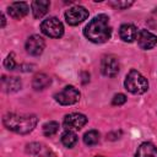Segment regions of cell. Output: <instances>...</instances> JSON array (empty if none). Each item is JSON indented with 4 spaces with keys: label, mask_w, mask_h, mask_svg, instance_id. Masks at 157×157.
<instances>
[{
    "label": "cell",
    "mask_w": 157,
    "mask_h": 157,
    "mask_svg": "<svg viewBox=\"0 0 157 157\" xmlns=\"http://www.w3.org/2000/svg\"><path fill=\"white\" fill-rule=\"evenodd\" d=\"M86 38L93 43H104L112 36V27L109 23V17L101 13L93 17L83 29Z\"/></svg>",
    "instance_id": "cell-1"
},
{
    "label": "cell",
    "mask_w": 157,
    "mask_h": 157,
    "mask_svg": "<svg viewBox=\"0 0 157 157\" xmlns=\"http://www.w3.org/2000/svg\"><path fill=\"white\" fill-rule=\"evenodd\" d=\"M37 117L33 114H17L9 113L2 118V123L6 129L17 134H28L37 125Z\"/></svg>",
    "instance_id": "cell-2"
},
{
    "label": "cell",
    "mask_w": 157,
    "mask_h": 157,
    "mask_svg": "<svg viewBox=\"0 0 157 157\" xmlns=\"http://www.w3.org/2000/svg\"><path fill=\"white\" fill-rule=\"evenodd\" d=\"M124 86L130 93L134 94H141L148 90V82L146 77L142 74H140L137 70L129 71L124 81Z\"/></svg>",
    "instance_id": "cell-3"
},
{
    "label": "cell",
    "mask_w": 157,
    "mask_h": 157,
    "mask_svg": "<svg viewBox=\"0 0 157 157\" xmlns=\"http://www.w3.org/2000/svg\"><path fill=\"white\" fill-rule=\"evenodd\" d=\"M40 31L52 38H59L64 33V26L56 17H49L40 23Z\"/></svg>",
    "instance_id": "cell-4"
},
{
    "label": "cell",
    "mask_w": 157,
    "mask_h": 157,
    "mask_svg": "<svg viewBox=\"0 0 157 157\" xmlns=\"http://www.w3.org/2000/svg\"><path fill=\"white\" fill-rule=\"evenodd\" d=\"M55 101L63 105H70L80 99V92L74 86H66L54 96Z\"/></svg>",
    "instance_id": "cell-5"
},
{
    "label": "cell",
    "mask_w": 157,
    "mask_h": 157,
    "mask_svg": "<svg viewBox=\"0 0 157 157\" xmlns=\"http://www.w3.org/2000/svg\"><path fill=\"white\" fill-rule=\"evenodd\" d=\"M101 70H102L104 76H108V77L117 76L119 70H120L118 58L115 55H112V54L103 56V59L101 61Z\"/></svg>",
    "instance_id": "cell-6"
},
{
    "label": "cell",
    "mask_w": 157,
    "mask_h": 157,
    "mask_svg": "<svg viewBox=\"0 0 157 157\" xmlns=\"http://www.w3.org/2000/svg\"><path fill=\"white\" fill-rule=\"evenodd\" d=\"M87 17H88V11L83 6H74L66 10L65 12V20L71 26H76L83 22Z\"/></svg>",
    "instance_id": "cell-7"
},
{
    "label": "cell",
    "mask_w": 157,
    "mask_h": 157,
    "mask_svg": "<svg viewBox=\"0 0 157 157\" xmlns=\"http://www.w3.org/2000/svg\"><path fill=\"white\" fill-rule=\"evenodd\" d=\"M87 123V118L83 114L80 113H71L65 115L64 118V126L66 128V130H80L83 125H86Z\"/></svg>",
    "instance_id": "cell-8"
},
{
    "label": "cell",
    "mask_w": 157,
    "mask_h": 157,
    "mask_svg": "<svg viewBox=\"0 0 157 157\" xmlns=\"http://www.w3.org/2000/svg\"><path fill=\"white\" fill-rule=\"evenodd\" d=\"M44 47H45V42L38 34L31 36L27 39V42H26V50H27V53L31 54V55H34V56L40 55L43 53V50H44Z\"/></svg>",
    "instance_id": "cell-9"
},
{
    "label": "cell",
    "mask_w": 157,
    "mask_h": 157,
    "mask_svg": "<svg viewBox=\"0 0 157 157\" xmlns=\"http://www.w3.org/2000/svg\"><path fill=\"white\" fill-rule=\"evenodd\" d=\"M137 44L141 49H145V50H148V49H152L156 44H157V37L151 33L150 31L147 29H141L139 33H137Z\"/></svg>",
    "instance_id": "cell-10"
},
{
    "label": "cell",
    "mask_w": 157,
    "mask_h": 157,
    "mask_svg": "<svg viewBox=\"0 0 157 157\" xmlns=\"http://www.w3.org/2000/svg\"><path fill=\"white\" fill-rule=\"evenodd\" d=\"M7 12L9 15L12 17V18H16V20H20L22 17H25L27 13H28V5L23 1H20V2H12L9 9H7Z\"/></svg>",
    "instance_id": "cell-11"
},
{
    "label": "cell",
    "mask_w": 157,
    "mask_h": 157,
    "mask_svg": "<svg viewBox=\"0 0 157 157\" xmlns=\"http://www.w3.org/2000/svg\"><path fill=\"white\" fill-rule=\"evenodd\" d=\"M119 36L124 42L131 43L137 37V29L132 23H124L119 28Z\"/></svg>",
    "instance_id": "cell-12"
},
{
    "label": "cell",
    "mask_w": 157,
    "mask_h": 157,
    "mask_svg": "<svg viewBox=\"0 0 157 157\" xmlns=\"http://www.w3.org/2000/svg\"><path fill=\"white\" fill-rule=\"evenodd\" d=\"M49 5L50 2L48 0H36L32 2V12H33V16L36 18H40L43 17L48 9H49Z\"/></svg>",
    "instance_id": "cell-13"
},
{
    "label": "cell",
    "mask_w": 157,
    "mask_h": 157,
    "mask_svg": "<svg viewBox=\"0 0 157 157\" xmlns=\"http://www.w3.org/2000/svg\"><path fill=\"white\" fill-rule=\"evenodd\" d=\"M136 157H157V147L151 142H144L139 146Z\"/></svg>",
    "instance_id": "cell-14"
},
{
    "label": "cell",
    "mask_w": 157,
    "mask_h": 157,
    "mask_svg": "<svg viewBox=\"0 0 157 157\" xmlns=\"http://www.w3.org/2000/svg\"><path fill=\"white\" fill-rule=\"evenodd\" d=\"M52 83V80L48 75L45 74H37L34 77H33V81H32V86L34 90L39 91V90H44L47 88L49 85Z\"/></svg>",
    "instance_id": "cell-15"
},
{
    "label": "cell",
    "mask_w": 157,
    "mask_h": 157,
    "mask_svg": "<svg viewBox=\"0 0 157 157\" xmlns=\"http://www.w3.org/2000/svg\"><path fill=\"white\" fill-rule=\"evenodd\" d=\"M2 87L7 92H16L21 88V81L17 77H2Z\"/></svg>",
    "instance_id": "cell-16"
},
{
    "label": "cell",
    "mask_w": 157,
    "mask_h": 157,
    "mask_svg": "<svg viewBox=\"0 0 157 157\" xmlns=\"http://www.w3.org/2000/svg\"><path fill=\"white\" fill-rule=\"evenodd\" d=\"M61 142H63L64 146L71 148V147L75 146L76 142H77V135H76L74 131H71V130H66V131L61 135Z\"/></svg>",
    "instance_id": "cell-17"
},
{
    "label": "cell",
    "mask_w": 157,
    "mask_h": 157,
    "mask_svg": "<svg viewBox=\"0 0 157 157\" xmlns=\"http://www.w3.org/2000/svg\"><path fill=\"white\" fill-rule=\"evenodd\" d=\"M99 141V132L97 130H90L83 135V142L87 146H94Z\"/></svg>",
    "instance_id": "cell-18"
},
{
    "label": "cell",
    "mask_w": 157,
    "mask_h": 157,
    "mask_svg": "<svg viewBox=\"0 0 157 157\" xmlns=\"http://www.w3.org/2000/svg\"><path fill=\"white\" fill-rule=\"evenodd\" d=\"M58 130H59V123H56V121L52 120L43 125V134L45 136H53L58 132Z\"/></svg>",
    "instance_id": "cell-19"
},
{
    "label": "cell",
    "mask_w": 157,
    "mask_h": 157,
    "mask_svg": "<svg viewBox=\"0 0 157 157\" xmlns=\"http://www.w3.org/2000/svg\"><path fill=\"white\" fill-rule=\"evenodd\" d=\"M45 148H47V147H45L44 145L39 144V142H32V144L27 145V148H26V150H27L28 153H31V155H33V156H37V155H39L40 152H43Z\"/></svg>",
    "instance_id": "cell-20"
},
{
    "label": "cell",
    "mask_w": 157,
    "mask_h": 157,
    "mask_svg": "<svg viewBox=\"0 0 157 157\" xmlns=\"http://www.w3.org/2000/svg\"><path fill=\"white\" fill-rule=\"evenodd\" d=\"M109 5L115 9H126L132 5V1H110Z\"/></svg>",
    "instance_id": "cell-21"
},
{
    "label": "cell",
    "mask_w": 157,
    "mask_h": 157,
    "mask_svg": "<svg viewBox=\"0 0 157 157\" xmlns=\"http://www.w3.org/2000/svg\"><path fill=\"white\" fill-rule=\"evenodd\" d=\"M4 66H5L6 69H9V70H13V69L16 67V63H15V59H13V55H12V54H10V55L5 59Z\"/></svg>",
    "instance_id": "cell-22"
},
{
    "label": "cell",
    "mask_w": 157,
    "mask_h": 157,
    "mask_svg": "<svg viewBox=\"0 0 157 157\" xmlns=\"http://www.w3.org/2000/svg\"><path fill=\"white\" fill-rule=\"evenodd\" d=\"M125 102H126V97H125V94H123V93L115 94V96L113 97V101H112V103H113L114 105H121V104H124Z\"/></svg>",
    "instance_id": "cell-23"
},
{
    "label": "cell",
    "mask_w": 157,
    "mask_h": 157,
    "mask_svg": "<svg viewBox=\"0 0 157 157\" xmlns=\"http://www.w3.org/2000/svg\"><path fill=\"white\" fill-rule=\"evenodd\" d=\"M36 157H56V155H55L53 151H50V150L45 148L43 152H40L39 155H37Z\"/></svg>",
    "instance_id": "cell-24"
},
{
    "label": "cell",
    "mask_w": 157,
    "mask_h": 157,
    "mask_svg": "<svg viewBox=\"0 0 157 157\" xmlns=\"http://www.w3.org/2000/svg\"><path fill=\"white\" fill-rule=\"evenodd\" d=\"M5 26V17H4V15H1V27H4Z\"/></svg>",
    "instance_id": "cell-25"
},
{
    "label": "cell",
    "mask_w": 157,
    "mask_h": 157,
    "mask_svg": "<svg viewBox=\"0 0 157 157\" xmlns=\"http://www.w3.org/2000/svg\"><path fill=\"white\" fill-rule=\"evenodd\" d=\"M97 157H103V156H97Z\"/></svg>",
    "instance_id": "cell-26"
}]
</instances>
